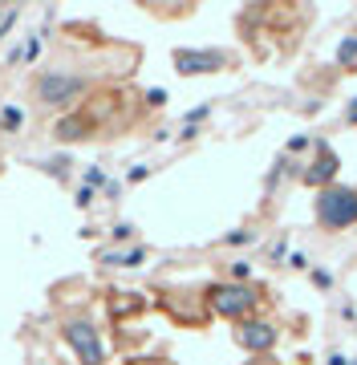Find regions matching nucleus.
<instances>
[{"mask_svg":"<svg viewBox=\"0 0 357 365\" xmlns=\"http://www.w3.org/2000/svg\"><path fill=\"white\" fill-rule=\"evenodd\" d=\"M337 57H341V66H349V61H357V37H349V41H345Z\"/></svg>","mask_w":357,"mask_h":365,"instance_id":"obj_5","label":"nucleus"},{"mask_svg":"<svg viewBox=\"0 0 357 365\" xmlns=\"http://www.w3.org/2000/svg\"><path fill=\"white\" fill-rule=\"evenodd\" d=\"M252 304H256V292H252V288H215V309L224 317L248 313Z\"/></svg>","mask_w":357,"mask_h":365,"instance_id":"obj_2","label":"nucleus"},{"mask_svg":"<svg viewBox=\"0 0 357 365\" xmlns=\"http://www.w3.org/2000/svg\"><path fill=\"white\" fill-rule=\"evenodd\" d=\"M317 223L329 232H345L357 223V191L353 187H321L317 195Z\"/></svg>","mask_w":357,"mask_h":365,"instance_id":"obj_1","label":"nucleus"},{"mask_svg":"<svg viewBox=\"0 0 357 365\" xmlns=\"http://www.w3.org/2000/svg\"><path fill=\"white\" fill-rule=\"evenodd\" d=\"M252 365H272V361H252Z\"/></svg>","mask_w":357,"mask_h":365,"instance_id":"obj_6","label":"nucleus"},{"mask_svg":"<svg viewBox=\"0 0 357 365\" xmlns=\"http://www.w3.org/2000/svg\"><path fill=\"white\" fill-rule=\"evenodd\" d=\"M239 345H248V349H272V341H276V329L272 325H260V321H252L236 333Z\"/></svg>","mask_w":357,"mask_h":365,"instance_id":"obj_3","label":"nucleus"},{"mask_svg":"<svg viewBox=\"0 0 357 365\" xmlns=\"http://www.w3.org/2000/svg\"><path fill=\"white\" fill-rule=\"evenodd\" d=\"M333 175H337V155H333L329 146L321 143V146H317V167L304 175V182H325V179H333Z\"/></svg>","mask_w":357,"mask_h":365,"instance_id":"obj_4","label":"nucleus"}]
</instances>
